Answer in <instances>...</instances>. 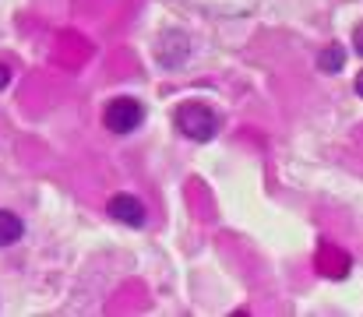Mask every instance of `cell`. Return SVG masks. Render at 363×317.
I'll return each mask as SVG.
<instances>
[{
	"instance_id": "cell-1",
	"label": "cell",
	"mask_w": 363,
	"mask_h": 317,
	"mask_svg": "<svg viewBox=\"0 0 363 317\" xmlns=\"http://www.w3.org/2000/svg\"><path fill=\"white\" fill-rule=\"evenodd\" d=\"M173 123L180 127L184 138H191V141H198V145L212 141V138L219 134V127H223L219 113L205 103H184L177 113H173Z\"/></svg>"
},
{
	"instance_id": "cell-2",
	"label": "cell",
	"mask_w": 363,
	"mask_h": 317,
	"mask_svg": "<svg viewBox=\"0 0 363 317\" xmlns=\"http://www.w3.org/2000/svg\"><path fill=\"white\" fill-rule=\"evenodd\" d=\"M191 53H194V43H191V35H187L184 28H166V32H159V39H155V60H159V67L180 71V67L191 60Z\"/></svg>"
},
{
	"instance_id": "cell-3",
	"label": "cell",
	"mask_w": 363,
	"mask_h": 317,
	"mask_svg": "<svg viewBox=\"0 0 363 317\" xmlns=\"http://www.w3.org/2000/svg\"><path fill=\"white\" fill-rule=\"evenodd\" d=\"M103 123L113 134H130V130H138L145 123V106L138 103V99H130V96H121V99H113V103L106 106Z\"/></svg>"
},
{
	"instance_id": "cell-4",
	"label": "cell",
	"mask_w": 363,
	"mask_h": 317,
	"mask_svg": "<svg viewBox=\"0 0 363 317\" xmlns=\"http://www.w3.org/2000/svg\"><path fill=\"white\" fill-rule=\"evenodd\" d=\"M106 211H110L117 222L134 226V229H141V226H145V218H148L145 205H141L134 194H113V198H110V205H106Z\"/></svg>"
},
{
	"instance_id": "cell-5",
	"label": "cell",
	"mask_w": 363,
	"mask_h": 317,
	"mask_svg": "<svg viewBox=\"0 0 363 317\" xmlns=\"http://www.w3.org/2000/svg\"><path fill=\"white\" fill-rule=\"evenodd\" d=\"M212 18H247L257 11V0H191Z\"/></svg>"
},
{
	"instance_id": "cell-6",
	"label": "cell",
	"mask_w": 363,
	"mask_h": 317,
	"mask_svg": "<svg viewBox=\"0 0 363 317\" xmlns=\"http://www.w3.org/2000/svg\"><path fill=\"white\" fill-rule=\"evenodd\" d=\"M25 236V222L14 215V211L0 208V247H11Z\"/></svg>"
},
{
	"instance_id": "cell-7",
	"label": "cell",
	"mask_w": 363,
	"mask_h": 317,
	"mask_svg": "<svg viewBox=\"0 0 363 317\" xmlns=\"http://www.w3.org/2000/svg\"><path fill=\"white\" fill-rule=\"evenodd\" d=\"M342 67H346V50H342V46L332 43V46H325V50L318 53V71H321V74H339Z\"/></svg>"
},
{
	"instance_id": "cell-8",
	"label": "cell",
	"mask_w": 363,
	"mask_h": 317,
	"mask_svg": "<svg viewBox=\"0 0 363 317\" xmlns=\"http://www.w3.org/2000/svg\"><path fill=\"white\" fill-rule=\"evenodd\" d=\"M7 82H11V67L0 64V89H7Z\"/></svg>"
},
{
	"instance_id": "cell-9",
	"label": "cell",
	"mask_w": 363,
	"mask_h": 317,
	"mask_svg": "<svg viewBox=\"0 0 363 317\" xmlns=\"http://www.w3.org/2000/svg\"><path fill=\"white\" fill-rule=\"evenodd\" d=\"M353 43H357V53L363 57V25L357 28V32H353Z\"/></svg>"
},
{
	"instance_id": "cell-10",
	"label": "cell",
	"mask_w": 363,
	"mask_h": 317,
	"mask_svg": "<svg viewBox=\"0 0 363 317\" xmlns=\"http://www.w3.org/2000/svg\"><path fill=\"white\" fill-rule=\"evenodd\" d=\"M353 89H357V96H360V99H363V71H360V74H357V85H353Z\"/></svg>"
}]
</instances>
